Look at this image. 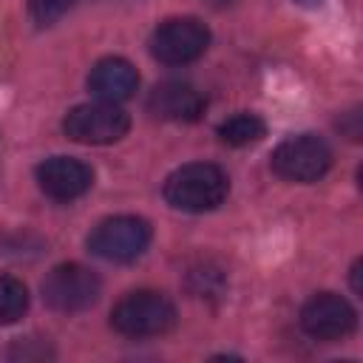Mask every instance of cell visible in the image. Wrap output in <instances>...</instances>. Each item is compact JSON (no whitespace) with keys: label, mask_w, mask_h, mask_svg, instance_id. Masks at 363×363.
Segmentation results:
<instances>
[{"label":"cell","mask_w":363,"mask_h":363,"mask_svg":"<svg viewBox=\"0 0 363 363\" xmlns=\"http://www.w3.org/2000/svg\"><path fill=\"white\" fill-rule=\"evenodd\" d=\"M162 193L164 201L182 213H210L227 199L230 179L218 164L190 162L164 179Z\"/></svg>","instance_id":"obj_1"},{"label":"cell","mask_w":363,"mask_h":363,"mask_svg":"<svg viewBox=\"0 0 363 363\" xmlns=\"http://www.w3.org/2000/svg\"><path fill=\"white\" fill-rule=\"evenodd\" d=\"M111 326L125 337H156L176 326V306L162 292L139 289L113 306Z\"/></svg>","instance_id":"obj_2"},{"label":"cell","mask_w":363,"mask_h":363,"mask_svg":"<svg viewBox=\"0 0 363 363\" xmlns=\"http://www.w3.org/2000/svg\"><path fill=\"white\" fill-rule=\"evenodd\" d=\"M62 130L79 145H111L130 130V113L119 108V102L96 99L71 108L62 119Z\"/></svg>","instance_id":"obj_3"},{"label":"cell","mask_w":363,"mask_h":363,"mask_svg":"<svg viewBox=\"0 0 363 363\" xmlns=\"http://www.w3.org/2000/svg\"><path fill=\"white\" fill-rule=\"evenodd\" d=\"M150 224L139 216H113L99 221L88 235V250L111 264L136 261L150 244Z\"/></svg>","instance_id":"obj_4"},{"label":"cell","mask_w":363,"mask_h":363,"mask_svg":"<svg viewBox=\"0 0 363 363\" xmlns=\"http://www.w3.org/2000/svg\"><path fill=\"white\" fill-rule=\"evenodd\" d=\"M272 170L286 182H318L332 167V150L329 145L315 133H301L284 139L272 150Z\"/></svg>","instance_id":"obj_5"},{"label":"cell","mask_w":363,"mask_h":363,"mask_svg":"<svg viewBox=\"0 0 363 363\" xmlns=\"http://www.w3.org/2000/svg\"><path fill=\"white\" fill-rule=\"evenodd\" d=\"M102 281L82 264H60L43 281V301L54 312H82L99 301Z\"/></svg>","instance_id":"obj_6"},{"label":"cell","mask_w":363,"mask_h":363,"mask_svg":"<svg viewBox=\"0 0 363 363\" xmlns=\"http://www.w3.org/2000/svg\"><path fill=\"white\" fill-rule=\"evenodd\" d=\"M210 45V31L196 17H173L156 26L150 37V54L162 65H187L196 62Z\"/></svg>","instance_id":"obj_7"},{"label":"cell","mask_w":363,"mask_h":363,"mask_svg":"<svg viewBox=\"0 0 363 363\" xmlns=\"http://www.w3.org/2000/svg\"><path fill=\"white\" fill-rule=\"evenodd\" d=\"M357 326V312L352 309V303L335 292H318L312 295L303 309H301V329L323 343H335L343 340L354 332Z\"/></svg>","instance_id":"obj_8"},{"label":"cell","mask_w":363,"mask_h":363,"mask_svg":"<svg viewBox=\"0 0 363 363\" xmlns=\"http://www.w3.org/2000/svg\"><path fill=\"white\" fill-rule=\"evenodd\" d=\"M37 184L54 201H74L94 184V170L74 156H51L37 164Z\"/></svg>","instance_id":"obj_9"},{"label":"cell","mask_w":363,"mask_h":363,"mask_svg":"<svg viewBox=\"0 0 363 363\" xmlns=\"http://www.w3.org/2000/svg\"><path fill=\"white\" fill-rule=\"evenodd\" d=\"M204 108H207L204 96L193 85L179 79H167L156 85L147 96V111L164 122H196L201 119Z\"/></svg>","instance_id":"obj_10"},{"label":"cell","mask_w":363,"mask_h":363,"mask_svg":"<svg viewBox=\"0 0 363 363\" xmlns=\"http://www.w3.org/2000/svg\"><path fill=\"white\" fill-rule=\"evenodd\" d=\"M88 88L96 99H105V102H125L136 94L139 88V74L136 68L122 60V57H105L99 60L91 74H88Z\"/></svg>","instance_id":"obj_11"},{"label":"cell","mask_w":363,"mask_h":363,"mask_svg":"<svg viewBox=\"0 0 363 363\" xmlns=\"http://www.w3.org/2000/svg\"><path fill=\"white\" fill-rule=\"evenodd\" d=\"M264 136H267L264 119L255 116V113H247V111L233 113L230 119H224V122L218 125V139H221L224 145H230V147H247V145L261 142Z\"/></svg>","instance_id":"obj_12"},{"label":"cell","mask_w":363,"mask_h":363,"mask_svg":"<svg viewBox=\"0 0 363 363\" xmlns=\"http://www.w3.org/2000/svg\"><path fill=\"white\" fill-rule=\"evenodd\" d=\"M28 309V289L11 275H0V326L17 323Z\"/></svg>","instance_id":"obj_13"},{"label":"cell","mask_w":363,"mask_h":363,"mask_svg":"<svg viewBox=\"0 0 363 363\" xmlns=\"http://www.w3.org/2000/svg\"><path fill=\"white\" fill-rule=\"evenodd\" d=\"M77 3L79 0H28V9H31V20L37 26H51L65 11H71Z\"/></svg>","instance_id":"obj_14"},{"label":"cell","mask_w":363,"mask_h":363,"mask_svg":"<svg viewBox=\"0 0 363 363\" xmlns=\"http://www.w3.org/2000/svg\"><path fill=\"white\" fill-rule=\"evenodd\" d=\"M221 286H224L221 272H218V269H210L207 264L190 272V289H193L199 298H204V295H216V292H221Z\"/></svg>","instance_id":"obj_15"},{"label":"cell","mask_w":363,"mask_h":363,"mask_svg":"<svg viewBox=\"0 0 363 363\" xmlns=\"http://www.w3.org/2000/svg\"><path fill=\"white\" fill-rule=\"evenodd\" d=\"M360 269H363V261L357 258L354 267H352V289L354 292H363V284H360Z\"/></svg>","instance_id":"obj_16"},{"label":"cell","mask_w":363,"mask_h":363,"mask_svg":"<svg viewBox=\"0 0 363 363\" xmlns=\"http://www.w3.org/2000/svg\"><path fill=\"white\" fill-rule=\"evenodd\" d=\"M207 3H210L213 9H227V6L233 3V0H207Z\"/></svg>","instance_id":"obj_17"}]
</instances>
